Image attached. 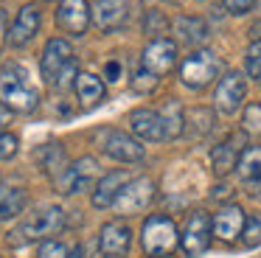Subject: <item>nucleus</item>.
I'll use <instances>...</instances> for the list:
<instances>
[{"label":"nucleus","mask_w":261,"mask_h":258,"mask_svg":"<svg viewBox=\"0 0 261 258\" xmlns=\"http://www.w3.org/2000/svg\"><path fill=\"white\" fill-rule=\"evenodd\" d=\"M244 129L247 132H261V104H250L244 110Z\"/></svg>","instance_id":"obj_31"},{"label":"nucleus","mask_w":261,"mask_h":258,"mask_svg":"<svg viewBox=\"0 0 261 258\" xmlns=\"http://www.w3.org/2000/svg\"><path fill=\"white\" fill-rule=\"evenodd\" d=\"M129 129L141 140H149V143H160V140H166V126H163L160 112L146 110V107H138V110L129 112Z\"/></svg>","instance_id":"obj_14"},{"label":"nucleus","mask_w":261,"mask_h":258,"mask_svg":"<svg viewBox=\"0 0 261 258\" xmlns=\"http://www.w3.org/2000/svg\"><path fill=\"white\" fill-rule=\"evenodd\" d=\"M253 6H255V0H225L227 14H247Z\"/></svg>","instance_id":"obj_32"},{"label":"nucleus","mask_w":261,"mask_h":258,"mask_svg":"<svg viewBox=\"0 0 261 258\" xmlns=\"http://www.w3.org/2000/svg\"><path fill=\"white\" fill-rule=\"evenodd\" d=\"M244 149H247V146H244V135H239V132L227 135V138L211 151V166H214L216 177H225L230 168H236V163H239V157H242Z\"/></svg>","instance_id":"obj_15"},{"label":"nucleus","mask_w":261,"mask_h":258,"mask_svg":"<svg viewBox=\"0 0 261 258\" xmlns=\"http://www.w3.org/2000/svg\"><path fill=\"white\" fill-rule=\"evenodd\" d=\"M219 70H222V59L216 54H211V50H191V56L180 67V79L186 87L202 90L205 84L214 82Z\"/></svg>","instance_id":"obj_6"},{"label":"nucleus","mask_w":261,"mask_h":258,"mask_svg":"<svg viewBox=\"0 0 261 258\" xmlns=\"http://www.w3.org/2000/svg\"><path fill=\"white\" fill-rule=\"evenodd\" d=\"M65 227V211L59 205H45L37 213H31L23 224L12 233V244H23V241H37L48 239V236L59 233Z\"/></svg>","instance_id":"obj_4"},{"label":"nucleus","mask_w":261,"mask_h":258,"mask_svg":"<svg viewBox=\"0 0 261 258\" xmlns=\"http://www.w3.org/2000/svg\"><path fill=\"white\" fill-rule=\"evenodd\" d=\"M250 194H253L255 199H261V177H258V179H253V183H250Z\"/></svg>","instance_id":"obj_36"},{"label":"nucleus","mask_w":261,"mask_h":258,"mask_svg":"<svg viewBox=\"0 0 261 258\" xmlns=\"http://www.w3.org/2000/svg\"><path fill=\"white\" fill-rule=\"evenodd\" d=\"M214 110H208V107H194L191 112L186 115V129L191 138H205V135L214 129Z\"/></svg>","instance_id":"obj_24"},{"label":"nucleus","mask_w":261,"mask_h":258,"mask_svg":"<svg viewBox=\"0 0 261 258\" xmlns=\"http://www.w3.org/2000/svg\"><path fill=\"white\" fill-rule=\"evenodd\" d=\"M40 70H42V79L57 90H65L70 82H76V76H79L76 73V56L68 39L62 37L48 39L40 59Z\"/></svg>","instance_id":"obj_1"},{"label":"nucleus","mask_w":261,"mask_h":258,"mask_svg":"<svg viewBox=\"0 0 261 258\" xmlns=\"http://www.w3.org/2000/svg\"><path fill=\"white\" fill-rule=\"evenodd\" d=\"M244 222H247V213L239 205H225L219 213L214 216V236L222 241H236L244 230Z\"/></svg>","instance_id":"obj_17"},{"label":"nucleus","mask_w":261,"mask_h":258,"mask_svg":"<svg viewBox=\"0 0 261 258\" xmlns=\"http://www.w3.org/2000/svg\"><path fill=\"white\" fill-rule=\"evenodd\" d=\"M90 3L87 0H59L57 6V22L62 31L73 34V37H82L90 25Z\"/></svg>","instance_id":"obj_12"},{"label":"nucleus","mask_w":261,"mask_h":258,"mask_svg":"<svg viewBox=\"0 0 261 258\" xmlns=\"http://www.w3.org/2000/svg\"><path fill=\"white\" fill-rule=\"evenodd\" d=\"M17 146H20L17 135H9V132H3V135H0V163L17 154Z\"/></svg>","instance_id":"obj_29"},{"label":"nucleus","mask_w":261,"mask_h":258,"mask_svg":"<svg viewBox=\"0 0 261 258\" xmlns=\"http://www.w3.org/2000/svg\"><path fill=\"white\" fill-rule=\"evenodd\" d=\"M98 177V160L96 157H79L76 163H70L62 174L57 177V185L62 194H79L87 191Z\"/></svg>","instance_id":"obj_9"},{"label":"nucleus","mask_w":261,"mask_h":258,"mask_svg":"<svg viewBox=\"0 0 261 258\" xmlns=\"http://www.w3.org/2000/svg\"><path fill=\"white\" fill-rule=\"evenodd\" d=\"M211 236H214V222L205 216L202 211H194L186 219V227L180 233V247L186 250V255H202L211 247Z\"/></svg>","instance_id":"obj_7"},{"label":"nucleus","mask_w":261,"mask_h":258,"mask_svg":"<svg viewBox=\"0 0 261 258\" xmlns=\"http://www.w3.org/2000/svg\"><path fill=\"white\" fill-rule=\"evenodd\" d=\"M25 208V191L20 185H3L0 188V219H14Z\"/></svg>","instance_id":"obj_21"},{"label":"nucleus","mask_w":261,"mask_h":258,"mask_svg":"<svg viewBox=\"0 0 261 258\" xmlns=\"http://www.w3.org/2000/svg\"><path fill=\"white\" fill-rule=\"evenodd\" d=\"M126 0H98L96 9H93V20L101 31H115V28L124 25L126 20Z\"/></svg>","instance_id":"obj_19"},{"label":"nucleus","mask_w":261,"mask_h":258,"mask_svg":"<svg viewBox=\"0 0 261 258\" xmlns=\"http://www.w3.org/2000/svg\"><path fill=\"white\" fill-rule=\"evenodd\" d=\"M174 31L180 34V39H182V42H188V45L205 42L208 34H211L202 17H180V20L174 22Z\"/></svg>","instance_id":"obj_22"},{"label":"nucleus","mask_w":261,"mask_h":258,"mask_svg":"<svg viewBox=\"0 0 261 258\" xmlns=\"http://www.w3.org/2000/svg\"><path fill=\"white\" fill-rule=\"evenodd\" d=\"M96 140L98 149L118 163H141L146 157V149L141 146V140H135L132 135L121 132V129H98Z\"/></svg>","instance_id":"obj_5"},{"label":"nucleus","mask_w":261,"mask_h":258,"mask_svg":"<svg viewBox=\"0 0 261 258\" xmlns=\"http://www.w3.org/2000/svg\"><path fill=\"white\" fill-rule=\"evenodd\" d=\"M37 258H68V250H65L62 241H42L40 244V255Z\"/></svg>","instance_id":"obj_30"},{"label":"nucleus","mask_w":261,"mask_h":258,"mask_svg":"<svg viewBox=\"0 0 261 258\" xmlns=\"http://www.w3.org/2000/svg\"><path fill=\"white\" fill-rule=\"evenodd\" d=\"M141 247L149 258H169L180 247V230L169 216H149L141 227Z\"/></svg>","instance_id":"obj_3"},{"label":"nucleus","mask_w":261,"mask_h":258,"mask_svg":"<svg viewBox=\"0 0 261 258\" xmlns=\"http://www.w3.org/2000/svg\"><path fill=\"white\" fill-rule=\"evenodd\" d=\"M244 95H247V82H244V73L239 70H230L225 73V79H222L219 84H216V107H219L225 115H236L239 110H242L244 104Z\"/></svg>","instance_id":"obj_10"},{"label":"nucleus","mask_w":261,"mask_h":258,"mask_svg":"<svg viewBox=\"0 0 261 258\" xmlns=\"http://www.w3.org/2000/svg\"><path fill=\"white\" fill-rule=\"evenodd\" d=\"M244 67H247V76L261 79V39L253 42L247 48V56H244Z\"/></svg>","instance_id":"obj_27"},{"label":"nucleus","mask_w":261,"mask_h":258,"mask_svg":"<svg viewBox=\"0 0 261 258\" xmlns=\"http://www.w3.org/2000/svg\"><path fill=\"white\" fill-rule=\"evenodd\" d=\"M152 199H154V183L149 177H138V179H129L124 185V191L115 199V211L121 216H132V213L146 211L152 205Z\"/></svg>","instance_id":"obj_8"},{"label":"nucleus","mask_w":261,"mask_h":258,"mask_svg":"<svg viewBox=\"0 0 261 258\" xmlns=\"http://www.w3.org/2000/svg\"><path fill=\"white\" fill-rule=\"evenodd\" d=\"M154 87H158V76H154L152 70H146V67L132 76V90H135V93H152Z\"/></svg>","instance_id":"obj_28"},{"label":"nucleus","mask_w":261,"mask_h":258,"mask_svg":"<svg viewBox=\"0 0 261 258\" xmlns=\"http://www.w3.org/2000/svg\"><path fill=\"white\" fill-rule=\"evenodd\" d=\"M0 258H3V255H0Z\"/></svg>","instance_id":"obj_38"},{"label":"nucleus","mask_w":261,"mask_h":258,"mask_svg":"<svg viewBox=\"0 0 261 258\" xmlns=\"http://www.w3.org/2000/svg\"><path fill=\"white\" fill-rule=\"evenodd\" d=\"M129 247H132V230L126 222L113 219V222H107L101 227V233H98V250H101L104 258H126Z\"/></svg>","instance_id":"obj_11"},{"label":"nucleus","mask_w":261,"mask_h":258,"mask_svg":"<svg viewBox=\"0 0 261 258\" xmlns=\"http://www.w3.org/2000/svg\"><path fill=\"white\" fill-rule=\"evenodd\" d=\"M12 123V110H9L6 104H0V135H3V129Z\"/></svg>","instance_id":"obj_34"},{"label":"nucleus","mask_w":261,"mask_h":258,"mask_svg":"<svg viewBox=\"0 0 261 258\" xmlns=\"http://www.w3.org/2000/svg\"><path fill=\"white\" fill-rule=\"evenodd\" d=\"M242 244H244V247H258V244H261V213H253V216L244 222Z\"/></svg>","instance_id":"obj_26"},{"label":"nucleus","mask_w":261,"mask_h":258,"mask_svg":"<svg viewBox=\"0 0 261 258\" xmlns=\"http://www.w3.org/2000/svg\"><path fill=\"white\" fill-rule=\"evenodd\" d=\"M104 76H107L110 82H121V65L115 59H110L107 65H104Z\"/></svg>","instance_id":"obj_33"},{"label":"nucleus","mask_w":261,"mask_h":258,"mask_svg":"<svg viewBox=\"0 0 261 258\" xmlns=\"http://www.w3.org/2000/svg\"><path fill=\"white\" fill-rule=\"evenodd\" d=\"M3 39H6V14L0 9V48H3Z\"/></svg>","instance_id":"obj_35"},{"label":"nucleus","mask_w":261,"mask_h":258,"mask_svg":"<svg viewBox=\"0 0 261 258\" xmlns=\"http://www.w3.org/2000/svg\"><path fill=\"white\" fill-rule=\"evenodd\" d=\"M177 65V45L166 37H158L143 48V67L154 76H166Z\"/></svg>","instance_id":"obj_13"},{"label":"nucleus","mask_w":261,"mask_h":258,"mask_svg":"<svg viewBox=\"0 0 261 258\" xmlns=\"http://www.w3.org/2000/svg\"><path fill=\"white\" fill-rule=\"evenodd\" d=\"M236 174L244 183H253L261 177V146H247L236 163Z\"/></svg>","instance_id":"obj_23"},{"label":"nucleus","mask_w":261,"mask_h":258,"mask_svg":"<svg viewBox=\"0 0 261 258\" xmlns=\"http://www.w3.org/2000/svg\"><path fill=\"white\" fill-rule=\"evenodd\" d=\"M68 258H85V250H82V247H73V250H68Z\"/></svg>","instance_id":"obj_37"},{"label":"nucleus","mask_w":261,"mask_h":258,"mask_svg":"<svg viewBox=\"0 0 261 258\" xmlns=\"http://www.w3.org/2000/svg\"><path fill=\"white\" fill-rule=\"evenodd\" d=\"M160 118H163V126H166V138H177V135L186 129V112H182L180 101H166V107L160 110Z\"/></svg>","instance_id":"obj_25"},{"label":"nucleus","mask_w":261,"mask_h":258,"mask_svg":"<svg viewBox=\"0 0 261 258\" xmlns=\"http://www.w3.org/2000/svg\"><path fill=\"white\" fill-rule=\"evenodd\" d=\"M73 87L85 110H93V107H98L104 101V82L98 76H93V73H79Z\"/></svg>","instance_id":"obj_20"},{"label":"nucleus","mask_w":261,"mask_h":258,"mask_svg":"<svg viewBox=\"0 0 261 258\" xmlns=\"http://www.w3.org/2000/svg\"><path fill=\"white\" fill-rule=\"evenodd\" d=\"M129 183V174L126 171H110L104 174L101 179H98L96 191H93V208H110L115 205V199H118V194L124 191V185Z\"/></svg>","instance_id":"obj_18"},{"label":"nucleus","mask_w":261,"mask_h":258,"mask_svg":"<svg viewBox=\"0 0 261 258\" xmlns=\"http://www.w3.org/2000/svg\"><path fill=\"white\" fill-rule=\"evenodd\" d=\"M40 101L34 84L29 82V73L20 65L0 67V104H6L12 112H31Z\"/></svg>","instance_id":"obj_2"},{"label":"nucleus","mask_w":261,"mask_h":258,"mask_svg":"<svg viewBox=\"0 0 261 258\" xmlns=\"http://www.w3.org/2000/svg\"><path fill=\"white\" fill-rule=\"evenodd\" d=\"M40 31V9L37 6H23L20 14L14 17L12 28H9V45L23 48L34 39V34Z\"/></svg>","instance_id":"obj_16"}]
</instances>
